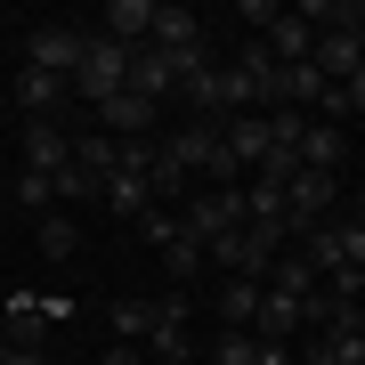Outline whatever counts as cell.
Returning a JSON list of instances; mask_svg holds the SVG:
<instances>
[{"mask_svg":"<svg viewBox=\"0 0 365 365\" xmlns=\"http://www.w3.org/2000/svg\"><path fill=\"white\" fill-rule=\"evenodd\" d=\"M114 90H130V49H122L114 33H81V66H73V81H66V98L106 106Z\"/></svg>","mask_w":365,"mask_h":365,"instance_id":"obj_1","label":"cell"},{"mask_svg":"<svg viewBox=\"0 0 365 365\" xmlns=\"http://www.w3.org/2000/svg\"><path fill=\"white\" fill-rule=\"evenodd\" d=\"M300 260L317 268V284L325 276H365V220H325L300 235Z\"/></svg>","mask_w":365,"mask_h":365,"instance_id":"obj_2","label":"cell"},{"mask_svg":"<svg viewBox=\"0 0 365 365\" xmlns=\"http://www.w3.org/2000/svg\"><path fill=\"white\" fill-rule=\"evenodd\" d=\"M284 235H292V227H252V220H244V227H227L203 260H220L227 276H260V284H268V268H276V252H284Z\"/></svg>","mask_w":365,"mask_h":365,"instance_id":"obj_3","label":"cell"},{"mask_svg":"<svg viewBox=\"0 0 365 365\" xmlns=\"http://www.w3.org/2000/svg\"><path fill=\"white\" fill-rule=\"evenodd\" d=\"M66 317H73V300H57V292H9L0 300V341L9 349H41V333L66 325Z\"/></svg>","mask_w":365,"mask_h":365,"instance_id":"obj_4","label":"cell"},{"mask_svg":"<svg viewBox=\"0 0 365 365\" xmlns=\"http://www.w3.org/2000/svg\"><path fill=\"white\" fill-rule=\"evenodd\" d=\"M179 227H187V235H195V244L211 252L227 227H244V187H203V195H187Z\"/></svg>","mask_w":365,"mask_h":365,"instance_id":"obj_5","label":"cell"},{"mask_svg":"<svg viewBox=\"0 0 365 365\" xmlns=\"http://www.w3.org/2000/svg\"><path fill=\"white\" fill-rule=\"evenodd\" d=\"M16 170L66 179V170H73V130H66V122H25V130H16Z\"/></svg>","mask_w":365,"mask_h":365,"instance_id":"obj_6","label":"cell"},{"mask_svg":"<svg viewBox=\"0 0 365 365\" xmlns=\"http://www.w3.org/2000/svg\"><path fill=\"white\" fill-rule=\"evenodd\" d=\"M333 195H341L333 170H292V179H284V211H292V227H300V235L325 227V220H333Z\"/></svg>","mask_w":365,"mask_h":365,"instance_id":"obj_7","label":"cell"},{"mask_svg":"<svg viewBox=\"0 0 365 365\" xmlns=\"http://www.w3.org/2000/svg\"><path fill=\"white\" fill-rule=\"evenodd\" d=\"M146 357H195V341H187V292L170 284V292H155V325H146Z\"/></svg>","mask_w":365,"mask_h":365,"instance_id":"obj_8","label":"cell"},{"mask_svg":"<svg viewBox=\"0 0 365 365\" xmlns=\"http://www.w3.org/2000/svg\"><path fill=\"white\" fill-rule=\"evenodd\" d=\"M25 66L73 81V66H81V33H73V25H33V33H25Z\"/></svg>","mask_w":365,"mask_h":365,"instance_id":"obj_9","label":"cell"},{"mask_svg":"<svg viewBox=\"0 0 365 365\" xmlns=\"http://www.w3.org/2000/svg\"><path fill=\"white\" fill-rule=\"evenodd\" d=\"M90 130L122 138V146H130V138H146V130H155V98H138V90H114L106 106H90Z\"/></svg>","mask_w":365,"mask_h":365,"instance_id":"obj_10","label":"cell"},{"mask_svg":"<svg viewBox=\"0 0 365 365\" xmlns=\"http://www.w3.org/2000/svg\"><path fill=\"white\" fill-rule=\"evenodd\" d=\"M146 49H163V57H211V41H203V16L195 9H155V33H146Z\"/></svg>","mask_w":365,"mask_h":365,"instance_id":"obj_11","label":"cell"},{"mask_svg":"<svg viewBox=\"0 0 365 365\" xmlns=\"http://www.w3.org/2000/svg\"><path fill=\"white\" fill-rule=\"evenodd\" d=\"M252 41H260L276 66H309V49H317V33H309V16H300V9H276V25L252 33Z\"/></svg>","mask_w":365,"mask_h":365,"instance_id":"obj_12","label":"cell"},{"mask_svg":"<svg viewBox=\"0 0 365 365\" xmlns=\"http://www.w3.org/2000/svg\"><path fill=\"white\" fill-rule=\"evenodd\" d=\"M220 146H227V163L252 179V170L268 163V114H235V122H220Z\"/></svg>","mask_w":365,"mask_h":365,"instance_id":"obj_13","label":"cell"},{"mask_svg":"<svg viewBox=\"0 0 365 365\" xmlns=\"http://www.w3.org/2000/svg\"><path fill=\"white\" fill-rule=\"evenodd\" d=\"M16 114H25V122H57V106H66V81H57V73H33V66H16Z\"/></svg>","mask_w":365,"mask_h":365,"instance_id":"obj_14","label":"cell"},{"mask_svg":"<svg viewBox=\"0 0 365 365\" xmlns=\"http://www.w3.org/2000/svg\"><path fill=\"white\" fill-rule=\"evenodd\" d=\"M155 9H163V0H106L98 33H114L122 49H146V33H155Z\"/></svg>","mask_w":365,"mask_h":365,"instance_id":"obj_15","label":"cell"},{"mask_svg":"<svg viewBox=\"0 0 365 365\" xmlns=\"http://www.w3.org/2000/svg\"><path fill=\"white\" fill-rule=\"evenodd\" d=\"M252 333H260L268 349H284L292 333H309V325H300V300H284V292H268V284H260V317H252Z\"/></svg>","mask_w":365,"mask_h":365,"instance_id":"obj_16","label":"cell"},{"mask_svg":"<svg viewBox=\"0 0 365 365\" xmlns=\"http://www.w3.org/2000/svg\"><path fill=\"white\" fill-rule=\"evenodd\" d=\"M309 66L325 73V81H349L365 66V49H357V33H317V49H309Z\"/></svg>","mask_w":365,"mask_h":365,"instance_id":"obj_17","label":"cell"},{"mask_svg":"<svg viewBox=\"0 0 365 365\" xmlns=\"http://www.w3.org/2000/svg\"><path fill=\"white\" fill-rule=\"evenodd\" d=\"M130 90H138V98H155V106L179 90V73H170V57H163V49H130Z\"/></svg>","mask_w":365,"mask_h":365,"instance_id":"obj_18","label":"cell"},{"mask_svg":"<svg viewBox=\"0 0 365 365\" xmlns=\"http://www.w3.org/2000/svg\"><path fill=\"white\" fill-rule=\"evenodd\" d=\"M309 365H365V333L357 325H325L317 349H309Z\"/></svg>","mask_w":365,"mask_h":365,"instance_id":"obj_19","label":"cell"},{"mask_svg":"<svg viewBox=\"0 0 365 365\" xmlns=\"http://www.w3.org/2000/svg\"><path fill=\"white\" fill-rule=\"evenodd\" d=\"M220 317L235 333H252V317H260V276H227L220 284Z\"/></svg>","mask_w":365,"mask_h":365,"instance_id":"obj_20","label":"cell"},{"mask_svg":"<svg viewBox=\"0 0 365 365\" xmlns=\"http://www.w3.org/2000/svg\"><path fill=\"white\" fill-rule=\"evenodd\" d=\"M106 325H114V341H130V349H146V325H155V300L122 292L114 309H106Z\"/></svg>","mask_w":365,"mask_h":365,"instance_id":"obj_21","label":"cell"},{"mask_svg":"<svg viewBox=\"0 0 365 365\" xmlns=\"http://www.w3.org/2000/svg\"><path fill=\"white\" fill-rule=\"evenodd\" d=\"M268 292H284V300H309V292H317V268L300 260V252H276V268H268Z\"/></svg>","mask_w":365,"mask_h":365,"instance_id":"obj_22","label":"cell"},{"mask_svg":"<svg viewBox=\"0 0 365 365\" xmlns=\"http://www.w3.org/2000/svg\"><path fill=\"white\" fill-rule=\"evenodd\" d=\"M195 268H203V244L179 227V235L163 244V276H170V284H195Z\"/></svg>","mask_w":365,"mask_h":365,"instance_id":"obj_23","label":"cell"},{"mask_svg":"<svg viewBox=\"0 0 365 365\" xmlns=\"http://www.w3.org/2000/svg\"><path fill=\"white\" fill-rule=\"evenodd\" d=\"M260 349H268L260 333H235V325H227L220 341H211V365H260Z\"/></svg>","mask_w":365,"mask_h":365,"instance_id":"obj_24","label":"cell"},{"mask_svg":"<svg viewBox=\"0 0 365 365\" xmlns=\"http://www.w3.org/2000/svg\"><path fill=\"white\" fill-rule=\"evenodd\" d=\"M41 252H49V260H73V252H81V227L66 220V211H49V220H41Z\"/></svg>","mask_w":365,"mask_h":365,"instance_id":"obj_25","label":"cell"},{"mask_svg":"<svg viewBox=\"0 0 365 365\" xmlns=\"http://www.w3.org/2000/svg\"><path fill=\"white\" fill-rule=\"evenodd\" d=\"M16 203H25V211H57V179H41V170H16Z\"/></svg>","mask_w":365,"mask_h":365,"instance_id":"obj_26","label":"cell"},{"mask_svg":"<svg viewBox=\"0 0 365 365\" xmlns=\"http://www.w3.org/2000/svg\"><path fill=\"white\" fill-rule=\"evenodd\" d=\"M341 90H349V122H365V66H357L349 81H341Z\"/></svg>","mask_w":365,"mask_h":365,"instance_id":"obj_27","label":"cell"},{"mask_svg":"<svg viewBox=\"0 0 365 365\" xmlns=\"http://www.w3.org/2000/svg\"><path fill=\"white\" fill-rule=\"evenodd\" d=\"M138 357H146V349H130V341H114V349H106L98 365H138Z\"/></svg>","mask_w":365,"mask_h":365,"instance_id":"obj_28","label":"cell"},{"mask_svg":"<svg viewBox=\"0 0 365 365\" xmlns=\"http://www.w3.org/2000/svg\"><path fill=\"white\" fill-rule=\"evenodd\" d=\"M0 365H49L41 349H0Z\"/></svg>","mask_w":365,"mask_h":365,"instance_id":"obj_29","label":"cell"},{"mask_svg":"<svg viewBox=\"0 0 365 365\" xmlns=\"http://www.w3.org/2000/svg\"><path fill=\"white\" fill-rule=\"evenodd\" d=\"M357 49H365V25H357Z\"/></svg>","mask_w":365,"mask_h":365,"instance_id":"obj_30","label":"cell"}]
</instances>
